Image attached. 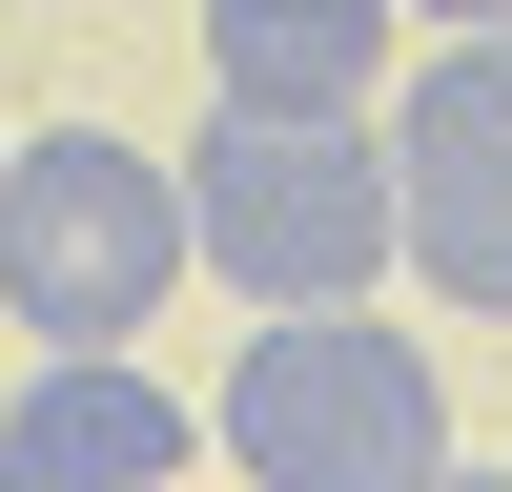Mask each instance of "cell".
<instances>
[{"mask_svg":"<svg viewBox=\"0 0 512 492\" xmlns=\"http://www.w3.org/2000/svg\"><path fill=\"white\" fill-rule=\"evenodd\" d=\"M205 451H226L246 492H410L451 451V390H431V349L369 328V308H267L246 369L205 390Z\"/></svg>","mask_w":512,"mask_h":492,"instance_id":"1","label":"cell"},{"mask_svg":"<svg viewBox=\"0 0 512 492\" xmlns=\"http://www.w3.org/2000/svg\"><path fill=\"white\" fill-rule=\"evenodd\" d=\"M164 185H185V267H226L246 308H369L390 287V144L369 123H246V103H205V144Z\"/></svg>","mask_w":512,"mask_h":492,"instance_id":"2","label":"cell"},{"mask_svg":"<svg viewBox=\"0 0 512 492\" xmlns=\"http://www.w3.org/2000/svg\"><path fill=\"white\" fill-rule=\"evenodd\" d=\"M164 287H185V185H164L123 123H41V144H0V328H41V349H123V328H164Z\"/></svg>","mask_w":512,"mask_h":492,"instance_id":"3","label":"cell"},{"mask_svg":"<svg viewBox=\"0 0 512 492\" xmlns=\"http://www.w3.org/2000/svg\"><path fill=\"white\" fill-rule=\"evenodd\" d=\"M369 144H390V267L431 308L512 328V21L410 41L390 103H369Z\"/></svg>","mask_w":512,"mask_h":492,"instance_id":"4","label":"cell"},{"mask_svg":"<svg viewBox=\"0 0 512 492\" xmlns=\"http://www.w3.org/2000/svg\"><path fill=\"white\" fill-rule=\"evenodd\" d=\"M185 451H205V410L144 349H41L0 390V492H185Z\"/></svg>","mask_w":512,"mask_h":492,"instance_id":"5","label":"cell"},{"mask_svg":"<svg viewBox=\"0 0 512 492\" xmlns=\"http://www.w3.org/2000/svg\"><path fill=\"white\" fill-rule=\"evenodd\" d=\"M390 62H410L390 0H205V103L246 123H369Z\"/></svg>","mask_w":512,"mask_h":492,"instance_id":"6","label":"cell"},{"mask_svg":"<svg viewBox=\"0 0 512 492\" xmlns=\"http://www.w3.org/2000/svg\"><path fill=\"white\" fill-rule=\"evenodd\" d=\"M390 21H410V41H451V21H512V0H390Z\"/></svg>","mask_w":512,"mask_h":492,"instance_id":"7","label":"cell"},{"mask_svg":"<svg viewBox=\"0 0 512 492\" xmlns=\"http://www.w3.org/2000/svg\"><path fill=\"white\" fill-rule=\"evenodd\" d=\"M410 492H512V472H472V451H431V472H410Z\"/></svg>","mask_w":512,"mask_h":492,"instance_id":"8","label":"cell"}]
</instances>
